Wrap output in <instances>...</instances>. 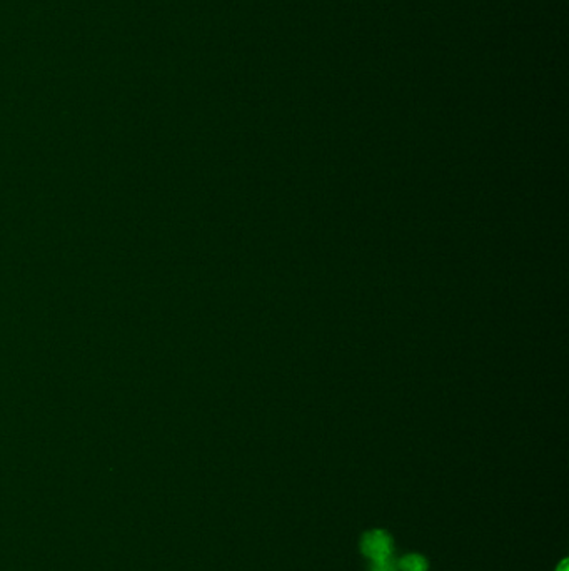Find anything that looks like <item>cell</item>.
I'll list each match as a JSON object with an SVG mask.
<instances>
[{
	"mask_svg": "<svg viewBox=\"0 0 569 571\" xmlns=\"http://www.w3.org/2000/svg\"><path fill=\"white\" fill-rule=\"evenodd\" d=\"M397 570L401 571H428V561L421 555H407L399 561Z\"/></svg>",
	"mask_w": 569,
	"mask_h": 571,
	"instance_id": "2",
	"label": "cell"
},
{
	"mask_svg": "<svg viewBox=\"0 0 569 571\" xmlns=\"http://www.w3.org/2000/svg\"><path fill=\"white\" fill-rule=\"evenodd\" d=\"M559 571H568L566 570V561H563V563H561V568H559Z\"/></svg>",
	"mask_w": 569,
	"mask_h": 571,
	"instance_id": "4",
	"label": "cell"
},
{
	"mask_svg": "<svg viewBox=\"0 0 569 571\" xmlns=\"http://www.w3.org/2000/svg\"><path fill=\"white\" fill-rule=\"evenodd\" d=\"M369 571H397V567L391 561V558H386V559L371 561V570Z\"/></svg>",
	"mask_w": 569,
	"mask_h": 571,
	"instance_id": "3",
	"label": "cell"
},
{
	"mask_svg": "<svg viewBox=\"0 0 569 571\" xmlns=\"http://www.w3.org/2000/svg\"><path fill=\"white\" fill-rule=\"evenodd\" d=\"M361 550L371 561L391 558L393 540L386 531H369L361 542Z\"/></svg>",
	"mask_w": 569,
	"mask_h": 571,
	"instance_id": "1",
	"label": "cell"
}]
</instances>
